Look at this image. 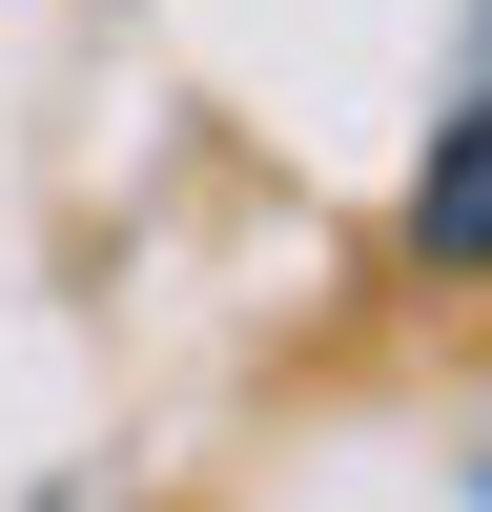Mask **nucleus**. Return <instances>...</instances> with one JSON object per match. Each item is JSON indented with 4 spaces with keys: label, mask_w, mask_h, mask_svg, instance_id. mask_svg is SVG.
<instances>
[{
    "label": "nucleus",
    "mask_w": 492,
    "mask_h": 512,
    "mask_svg": "<svg viewBox=\"0 0 492 512\" xmlns=\"http://www.w3.org/2000/svg\"><path fill=\"white\" fill-rule=\"evenodd\" d=\"M410 267H431V287H472V267H492V41H472V82H451V123H431V185H410Z\"/></svg>",
    "instance_id": "1"
},
{
    "label": "nucleus",
    "mask_w": 492,
    "mask_h": 512,
    "mask_svg": "<svg viewBox=\"0 0 492 512\" xmlns=\"http://www.w3.org/2000/svg\"><path fill=\"white\" fill-rule=\"evenodd\" d=\"M472 512H492V492H472Z\"/></svg>",
    "instance_id": "2"
}]
</instances>
